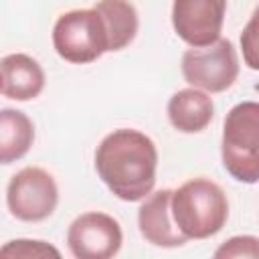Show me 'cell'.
<instances>
[{
  "instance_id": "6",
  "label": "cell",
  "mask_w": 259,
  "mask_h": 259,
  "mask_svg": "<svg viewBox=\"0 0 259 259\" xmlns=\"http://www.w3.org/2000/svg\"><path fill=\"white\" fill-rule=\"evenodd\" d=\"M59 202V188L55 178L38 168L26 166L18 170L6 188V204L12 217L24 223H38L53 214Z\"/></svg>"
},
{
  "instance_id": "13",
  "label": "cell",
  "mask_w": 259,
  "mask_h": 259,
  "mask_svg": "<svg viewBox=\"0 0 259 259\" xmlns=\"http://www.w3.org/2000/svg\"><path fill=\"white\" fill-rule=\"evenodd\" d=\"M93 8L103 18L107 38H109V53L125 49L138 32V12L136 6L121 0H105L93 4Z\"/></svg>"
},
{
  "instance_id": "8",
  "label": "cell",
  "mask_w": 259,
  "mask_h": 259,
  "mask_svg": "<svg viewBox=\"0 0 259 259\" xmlns=\"http://www.w3.org/2000/svg\"><path fill=\"white\" fill-rule=\"evenodd\" d=\"M227 4L223 0H176L172 4V26L192 49H204L221 38Z\"/></svg>"
},
{
  "instance_id": "16",
  "label": "cell",
  "mask_w": 259,
  "mask_h": 259,
  "mask_svg": "<svg viewBox=\"0 0 259 259\" xmlns=\"http://www.w3.org/2000/svg\"><path fill=\"white\" fill-rule=\"evenodd\" d=\"M241 51L245 65L253 71H259V6L253 10L241 32Z\"/></svg>"
},
{
  "instance_id": "1",
  "label": "cell",
  "mask_w": 259,
  "mask_h": 259,
  "mask_svg": "<svg viewBox=\"0 0 259 259\" xmlns=\"http://www.w3.org/2000/svg\"><path fill=\"white\" fill-rule=\"evenodd\" d=\"M156 168V144L138 130H113L95 150V170L99 178L125 202H138L152 194Z\"/></svg>"
},
{
  "instance_id": "15",
  "label": "cell",
  "mask_w": 259,
  "mask_h": 259,
  "mask_svg": "<svg viewBox=\"0 0 259 259\" xmlns=\"http://www.w3.org/2000/svg\"><path fill=\"white\" fill-rule=\"evenodd\" d=\"M212 259H259V239L253 235H237L219 245Z\"/></svg>"
},
{
  "instance_id": "3",
  "label": "cell",
  "mask_w": 259,
  "mask_h": 259,
  "mask_svg": "<svg viewBox=\"0 0 259 259\" xmlns=\"http://www.w3.org/2000/svg\"><path fill=\"white\" fill-rule=\"evenodd\" d=\"M221 156L225 170L239 182H259V101L229 109L223 123Z\"/></svg>"
},
{
  "instance_id": "10",
  "label": "cell",
  "mask_w": 259,
  "mask_h": 259,
  "mask_svg": "<svg viewBox=\"0 0 259 259\" xmlns=\"http://www.w3.org/2000/svg\"><path fill=\"white\" fill-rule=\"evenodd\" d=\"M2 81L0 91L8 99L28 101L40 95L45 89V71L36 59L24 53H12L0 61Z\"/></svg>"
},
{
  "instance_id": "5",
  "label": "cell",
  "mask_w": 259,
  "mask_h": 259,
  "mask_svg": "<svg viewBox=\"0 0 259 259\" xmlns=\"http://www.w3.org/2000/svg\"><path fill=\"white\" fill-rule=\"evenodd\" d=\"M182 75L194 89L221 93L239 77V59L229 38H219L204 49H188L182 55Z\"/></svg>"
},
{
  "instance_id": "9",
  "label": "cell",
  "mask_w": 259,
  "mask_h": 259,
  "mask_svg": "<svg viewBox=\"0 0 259 259\" xmlns=\"http://www.w3.org/2000/svg\"><path fill=\"white\" fill-rule=\"evenodd\" d=\"M172 192L174 190L170 188L152 192L148 198H144L138 210V227L142 237L148 243L164 249L182 247L188 241L172 219Z\"/></svg>"
},
{
  "instance_id": "4",
  "label": "cell",
  "mask_w": 259,
  "mask_h": 259,
  "mask_svg": "<svg viewBox=\"0 0 259 259\" xmlns=\"http://www.w3.org/2000/svg\"><path fill=\"white\" fill-rule=\"evenodd\" d=\"M53 47L69 63L85 65L109 53L103 18L95 8H79L61 14L53 26Z\"/></svg>"
},
{
  "instance_id": "11",
  "label": "cell",
  "mask_w": 259,
  "mask_h": 259,
  "mask_svg": "<svg viewBox=\"0 0 259 259\" xmlns=\"http://www.w3.org/2000/svg\"><path fill=\"white\" fill-rule=\"evenodd\" d=\"M214 115V103L208 93L188 87L176 91L168 101V119L182 134L202 132Z\"/></svg>"
},
{
  "instance_id": "7",
  "label": "cell",
  "mask_w": 259,
  "mask_h": 259,
  "mask_svg": "<svg viewBox=\"0 0 259 259\" xmlns=\"http://www.w3.org/2000/svg\"><path fill=\"white\" fill-rule=\"evenodd\" d=\"M119 223L105 212H83L67 231V245L75 259H113L121 249Z\"/></svg>"
},
{
  "instance_id": "14",
  "label": "cell",
  "mask_w": 259,
  "mask_h": 259,
  "mask_svg": "<svg viewBox=\"0 0 259 259\" xmlns=\"http://www.w3.org/2000/svg\"><path fill=\"white\" fill-rule=\"evenodd\" d=\"M0 259H63L61 251L40 239H12L2 245Z\"/></svg>"
},
{
  "instance_id": "12",
  "label": "cell",
  "mask_w": 259,
  "mask_h": 259,
  "mask_svg": "<svg viewBox=\"0 0 259 259\" xmlns=\"http://www.w3.org/2000/svg\"><path fill=\"white\" fill-rule=\"evenodd\" d=\"M34 142V125L30 117L18 109L4 107L0 111V162L12 164L20 160Z\"/></svg>"
},
{
  "instance_id": "2",
  "label": "cell",
  "mask_w": 259,
  "mask_h": 259,
  "mask_svg": "<svg viewBox=\"0 0 259 259\" xmlns=\"http://www.w3.org/2000/svg\"><path fill=\"white\" fill-rule=\"evenodd\" d=\"M172 219L186 239H208L229 219L225 190L208 178H192L172 192Z\"/></svg>"
}]
</instances>
